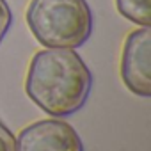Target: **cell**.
<instances>
[{
	"label": "cell",
	"mask_w": 151,
	"mask_h": 151,
	"mask_svg": "<svg viewBox=\"0 0 151 151\" xmlns=\"http://www.w3.org/2000/svg\"><path fill=\"white\" fill-rule=\"evenodd\" d=\"M93 87V75L75 48L37 52L27 71L25 93L48 116L66 117L78 112Z\"/></svg>",
	"instance_id": "6da1fadb"
},
{
	"label": "cell",
	"mask_w": 151,
	"mask_h": 151,
	"mask_svg": "<svg viewBox=\"0 0 151 151\" xmlns=\"http://www.w3.org/2000/svg\"><path fill=\"white\" fill-rule=\"evenodd\" d=\"M25 20L45 48H78L91 37L94 25L86 0H30Z\"/></svg>",
	"instance_id": "7a4b0ae2"
},
{
	"label": "cell",
	"mask_w": 151,
	"mask_h": 151,
	"mask_svg": "<svg viewBox=\"0 0 151 151\" xmlns=\"http://www.w3.org/2000/svg\"><path fill=\"white\" fill-rule=\"evenodd\" d=\"M151 30L140 27L128 34L121 53V78L123 84L137 96H151Z\"/></svg>",
	"instance_id": "3957f363"
},
{
	"label": "cell",
	"mask_w": 151,
	"mask_h": 151,
	"mask_svg": "<svg viewBox=\"0 0 151 151\" xmlns=\"http://www.w3.org/2000/svg\"><path fill=\"white\" fill-rule=\"evenodd\" d=\"M16 151H84V144L69 123L52 117L23 128L16 137Z\"/></svg>",
	"instance_id": "277c9868"
},
{
	"label": "cell",
	"mask_w": 151,
	"mask_h": 151,
	"mask_svg": "<svg viewBox=\"0 0 151 151\" xmlns=\"http://www.w3.org/2000/svg\"><path fill=\"white\" fill-rule=\"evenodd\" d=\"M121 16L137 23L140 27H149L151 23V6L149 0H116Z\"/></svg>",
	"instance_id": "5b68a950"
},
{
	"label": "cell",
	"mask_w": 151,
	"mask_h": 151,
	"mask_svg": "<svg viewBox=\"0 0 151 151\" xmlns=\"http://www.w3.org/2000/svg\"><path fill=\"white\" fill-rule=\"evenodd\" d=\"M13 25V11L7 4V0H0V43L6 37Z\"/></svg>",
	"instance_id": "8992f818"
},
{
	"label": "cell",
	"mask_w": 151,
	"mask_h": 151,
	"mask_svg": "<svg viewBox=\"0 0 151 151\" xmlns=\"http://www.w3.org/2000/svg\"><path fill=\"white\" fill-rule=\"evenodd\" d=\"M0 151H16V137L2 121H0Z\"/></svg>",
	"instance_id": "52a82bcc"
}]
</instances>
